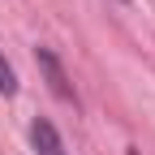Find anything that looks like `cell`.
Wrapping results in <instances>:
<instances>
[{
    "mask_svg": "<svg viewBox=\"0 0 155 155\" xmlns=\"http://www.w3.org/2000/svg\"><path fill=\"white\" fill-rule=\"evenodd\" d=\"M129 155H142V151H129Z\"/></svg>",
    "mask_w": 155,
    "mask_h": 155,
    "instance_id": "cell-4",
    "label": "cell"
},
{
    "mask_svg": "<svg viewBox=\"0 0 155 155\" xmlns=\"http://www.w3.org/2000/svg\"><path fill=\"white\" fill-rule=\"evenodd\" d=\"M39 65L48 69V82H52V91L61 95V99H69V104H78V95H73V86H69V78H65V69L56 65V56H52L48 48H39Z\"/></svg>",
    "mask_w": 155,
    "mask_h": 155,
    "instance_id": "cell-2",
    "label": "cell"
},
{
    "mask_svg": "<svg viewBox=\"0 0 155 155\" xmlns=\"http://www.w3.org/2000/svg\"><path fill=\"white\" fill-rule=\"evenodd\" d=\"M0 91H5V95L17 91V73H13V65L5 61V52H0Z\"/></svg>",
    "mask_w": 155,
    "mask_h": 155,
    "instance_id": "cell-3",
    "label": "cell"
},
{
    "mask_svg": "<svg viewBox=\"0 0 155 155\" xmlns=\"http://www.w3.org/2000/svg\"><path fill=\"white\" fill-rule=\"evenodd\" d=\"M30 142L39 155H69L65 142H61V134H56L52 121H43V116H35V125H30Z\"/></svg>",
    "mask_w": 155,
    "mask_h": 155,
    "instance_id": "cell-1",
    "label": "cell"
}]
</instances>
